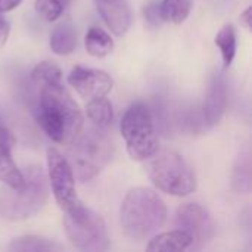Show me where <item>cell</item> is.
I'll list each match as a JSON object with an SVG mask.
<instances>
[{
    "mask_svg": "<svg viewBox=\"0 0 252 252\" xmlns=\"http://www.w3.org/2000/svg\"><path fill=\"white\" fill-rule=\"evenodd\" d=\"M13 145H15V137L12 131L4 126H0V154L12 152Z\"/></svg>",
    "mask_w": 252,
    "mask_h": 252,
    "instance_id": "cb8c5ba5",
    "label": "cell"
},
{
    "mask_svg": "<svg viewBox=\"0 0 252 252\" xmlns=\"http://www.w3.org/2000/svg\"><path fill=\"white\" fill-rule=\"evenodd\" d=\"M66 81L86 100L108 96V93H111L114 87V80L108 72L80 65L74 66L69 71Z\"/></svg>",
    "mask_w": 252,
    "mask_h": 252,
    "instance_id": "30bf717a",
    "label": "cell"
},
{
    "mask_svg": "<svg viewBox=\"0 0 252 252\" xmlns=\"http://www.w3.org/2000/svg\"><path fill=\"white\" fill-rule=\"evenodd\" d=\"M112 142L108 130H100L93 126L80 134L68 145V162L72 168L74 177L81 182L93 180L109 162L112 157Z\"/></svg>",
    "mask_w": 252,
    "mask_h": 252,
    "instance_id": "277c9868",
    "label": "cell"
},
{
    "mask_svg": "<svg viewBox=\"0 0 252 252\" xmlns=\"http://www.w3.org/2000/svg\"><path fill=\"white\" fill-rule=\"evenodd\" d=\"M251 18H252V7L248 6L242 13H241V24L247 28L251 30Z\"/></svg>",
    "mask_w": 252,
    "mask_h": 252,
    "instance_id": "83f0119b",
    "label": "cell"
},
{
    "mask_svg": "<svg viewBox=\"0 0 252 252\" xmlns=\"http://www.w3.org/2000/svg\"><path fill=\"white\" fill-rule=\"evenodd\" d=\"M86 112L94 127H97L100 130H109V127L112 126L114 108H112L111 100L106 99V96H100V97L87 100Z\"/></svg>",
    "mask_w": 252,
    "mask_h": 252,
    "instance_id": "2e32d148",
    "label": "cell"
},
{
    "mask_svg": "<svg viewBox=\"0 0 252 252\" xmlns=\"http://www.w3.org/2000/svg\"><path fill=\"white\" fill-rule=\"evenodd\" d=\"M192 238L182 229L159 233L154 236L146 245V251L151 252H182L190 250Z\"/></svg>",
    "mask_w": 252,
    "mask_h": 252,
    "instance_id": "4fadbf2b",
    "label": "cell"
},
{
    "mask_svg": "<svg viewBox=\"0 0 252 252\" xmlns=\"http://www.w3.org/2000/svg\"><path fill=\"white\" fill-rule=\"evenodd\" d=\"M127 152L134 161L151 159L158 152V136L151 109L143 102L133 103L123 115L120 124Z\"/></svg>",
    "mask_w": 252,
    "mask_h": 252,
    "instance_id": "8992f818",
    "label": "cell"
},
{
    "mask_svg": "<svg viewBox=\"0 0 252 252\" xmlns=\"http://www.w3.org/2000/svg\"><path fill=\"white\" fill-rule=\"evenodd\" d=\"M145 18H146L148 24L152 25V27H158V25H161L164 22L161 15H159L158 3H151L149 6L145 7Z\"/></svg>",
    "mask_w": 252,
    "mask_h": 252,
    "instance_id": "d4e9b609",
    "label": "cell"
},
{
    "mask_svg": "<svg viewBox=\"0 0 252 252\" xmlns=\"http://www.w3.org/2000/svg\"><path fill=\"white\" fill-rule=\"evenodd\" d=\"M251 154L248 149L241 152L239 158L236 159L233 174H232V188L235 192L241 195H248L252 189L251 174Z\"/></svg>",
    "mask_w": 252,
    "mask_h": 252,
    "instance_id": "e0dca14e",
    "label": "cell"
},
{
    "mask_svg": "<svg viewBox=\"0 0 252 252\" xmlns=\"http://www.w3.org/2000/svg\"><path fill=\"white\" fill-rule=\"evenodd\" d=\"M154 186L171 196H188L196 190V176L188 161L176 151L157 152L148 167Z\"/></svg>",
    "mask_w": 252,
    "mask_h": 252,
    "instance_id": "5b68a950",
    "label": "cell"
},
{
    "mask_svg": "<svg viewBox=\"0 0 252 252\" xmlns=\"http://www.w3.org/2000/svg\"><path fill=\"white\" fill-rule=\"evenodd\" d=\"M10 34V24L9 21L3 16V13L0 12V47H3L9 38Z\"/></svg>",
    "mask_w": 252,
    "mask_h": 252,
    "instance_id": "484cf974",
    "label": "cell"
},
{
    "mask_svg": "<svg viewBox=\"0 0 252 252\" xmlns=\"http://www.w3.org/2000/svg\"><path fill=\"white\" fill-rule=\"evenodd\" d=\"M7 251L10 252H59L63 251V247L58 244L53 239L44 238V236H35V235H25L15 238L9 247Z\"/></svg>",
    "mask_w": 252,
    "mask_h": 252,
    "instance_id": "9a60e30c",
    "label": "cell"
},
{
    "mask_svg": "<svg viewBox=\"0 0 252 252\" xmlns=\"http://www.w3.org/2000/svg\"><path fill=\"white\" fill-rule=\"evenodd\" d=\"M96 9L105 22L117 37L124 35L133 24V10L128 0H94Z\"/></svg>",
    "mask_w": 252,
    "mask_h": 252,
    "instance_id": "8fae6325",
    "label": "cell"
},
{
    "mask_svg": "<svg viewBox=\"0 0 252 252\" xmlns=\"http://www.w3.org/2000/svg\"><path fill=\"white\" fill-rule=\"evenodd\" d=\"M35 120L44 134L58 145L68 146L83 130L84 117L62 83L40 86Z\"/></svg>",
    "mask_w": 252,
    "mask_h": 252,
    "instance_id": "6da1fadb",
    "label": "cell"
},
{
    "mask_svg": "<svg viewBox=\"0 0 252 252\" xmlns=\"http://www.w3.org/2000/svg\"><path fill=\"white\" fill-rule=\"evenodd\" d=\"M63 229L71 245L80 251L99 252L109 248V236L103 217L83 204L65 213Z\"/></svg>",
    "mask_w": 252,
    "mask_h": 252,
    "instance_id": "52a82bcc",
    "label": "cell"
},
{
    "mask_svg": "<svg viewBox=\"0 0 252 252\" xmlns=\"http://www.w3.org/2000/svg\"><path fill=\"white\" fill-rule=\"evenodd\" d=\"M0 182L15 190H19L25 186V179L22 170H19L12 158V154L0 155Z\"/></svg>",
    "mask_w": 252,
    "mask_h": 252,
    "instance_id": "44dd1931",
    "label": "cell"
},
{
    "mask_svg": "<svg viewBox=\"0 0 252 252\" xmlns=\"http://www.w3.org/2000/svg\"><path fill=\"white\" fill-rule=\"evenodd\" d=\"M84 46L90 56L105 58L114 50V40L105 30L99 27H90L84 38Z\"/></svg>",
    "mask_w": 252,
    "mask_h": 252,
    "instance_id": "ac0fdd59",
    "label": "cell"
},
{
    "mask_svg": "<svg viewBox=\"0 0 252 252\" xmlns=\"http://www.w3.org/2000/svg\"><path fill=\"white\" fill-rule=\"evenodd\" d=\"M31 80L35 87L62 83V71L55 62L43 61V62L37 63L34 66V69L31 71Z\"/></svg>",
    "mask_w": 252,
    "mask_h": 252,
    "instance_id": "7402d4cb",
    "label": "cell"
},
{
    "mask_svg": "<svg viewBox=\"0 0 252 252\" xmlns=\"http://www.w3.org/2000/svg\"><path fill=\"white\" fill-rule=\"evenodd\" d=\"M77 47V31L71 21L58 24L50 34V49L55 55H71Z\"/></svg>",
    "mask_w": 252,
    "mask_h": 252,
    "instance_id": "5bb4252c",
    "label": "cell"
},
{
    "mask_svg": "<svg viewBox=\"0 0 252 252\" xmlns=\"http://www.w3.org/2000/svg\"><path fill=\"white\" fill-rule=\"evenodd\" d=\"M47 173L49 183L52 186L53 196L59 208L66 213L74 207L80 205L81 201L77 196L75 190V177L72 168L66 159L56 148L47 149Z\"/></svg>",
    "mask_w": 252,
    "mask_h": 252,
    "instance_id": "ba28073f",
    "label": "cell"
},
{
    "mask_svg": "<svg viewBox=\"0 0 252 252\" xmlns=\"http://www.w3.org/2000/svg\"><path fill=\"white\" fill-rule=\"evenodd\" d=\"M177 229L185 230L192 238L190 250H202L214 236V221L210 213L198 202L182 204L174 217Z\"/></svg>",
    "mask_w": 252,
    "mask_h": 252,
    "instance_id": "9c48e42d",
    "label": "cell"
},
{
    "mask_svg": "<svg viewBox=\"0 0 252 252\" xmlns=\"http://www.w3.org/2000/svg\"><path fill=\"white\" fill-rule=\"evenodd\" d=\"M120 219L126 236L133 241H143L164 226L167 207L155 190L137 186L126 193Z\"/></svg>",
    "mask_w": 252,
    "mask_h": 252,
    "instance_id": "7a4b0ae2",
    "label": "cell"
},
{
    "mask_svg": "<svg viewBox=\"0 0 252 252\" xmlns=\"http://www.w3.org/2000/svg\"><path fill=\"white\" fill-rule=\"evenodd\" d=\"M69 0H35V12L47 22L56 21L66 9Z\"/></svg>",
    "mask_w": 252,
    "mask_h": 252,
    "instance_id": "603a6c76",
    "label": "cell"
},
{
    "mask_svg": "<svg viewBox=\"0 0 252 252\" xmlns=\"http://www.w3.org/2000/svg\"><path fill=\"white\" fill-rule=\"evenodd\" d=\"M22 0H0V12L4 13V12H10L13 10L15 7H18L21 4Z\"/></svg>",
    "mask_w": 252,
    "mask_h": 252,
    "instance_id": "4316f807",
    "label": "cell"
},
{
    "mask_svg": "<svg viewBox=\"0 0 252 252\" xmlns=\"http://www.w3.org/2000/svg\"><path fill=\"white\" fill-rule=\"evenodd\" d=\"M193 1L192 0H161L158 3L159 15L164 22H171L176 25L183 24L190 15Z\"/></svg>",
    "mask_w": 252,
    "mask_h": 252,
    "instance_id": "d6986e66",
    "label": "cell"
},
{
    "mask_svg": "<svg viewBox=\"0 0 252 252\" xmlns=\"http://www.w3.org/2000/svg\"><path fill=\"white\" fill-rule=\"evenodd\" d=\"M227 108V86L221 74H214L210 80L207 96L202 105V121L213 127L219 124Z\"/></svg>",
    "mask_w": 252,
    "mask_h": 252,
    "instance_id": "7c38bea8",
    "label": "cell"
},
{
    "mask_svg": "<svg viewBox=\"0 0 252 252\" xmlns=\"http://www.w3.org/2000/svg\"><path fill=\"white\" fill-rule=\"evenodd\" d=\"M25 186L19 190L0 189V217L7 221H24L43 210L49 199V182L40 165H27L22 171Z\"/></svg>",
    "mask_w": 252,
    "mask_h": 252,
    "instance_id": "3957f363",
    "label": "cell"
},
{
    "mask_svg": "<svg viewBox=\"0 0 252 252\" xmlns=\"http://www.w3.org/2000/svg\"><path fill=\"white\" fill-rule=\"evenodd\" d=\"M214 43L216 46L220 49V53H221V59H223V63L224 66H230L235 56H236V47H238V43H236V31H235V27L232 24H226L216 35L214 38Z\"/></svg>",
    "mask_w": 252,
    "mask_h": 252,
    "instance_id": "ffe728a7",
    "label": "cell"
}]
</instances>
